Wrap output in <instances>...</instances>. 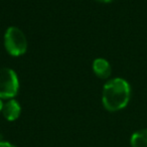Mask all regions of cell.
I'll use <instances>...</instances> for the list:
<instances>
[{
	"instance_id": "obj_5",
	"label": "cell",
	"mask_w": 147,
	"mask_h": 147,
	"mask_svg": "<svg viewBox=\"0 0 147 147\" xmlns=\"http://www.w3.org/2000/svg\"><path fill=\"white\" fill-rule=\"evenodd\" d=\"M92 69L95 75L98 78L103 79V80L108 79L111 76V71H112L110 63L107 59H102V57H98V59H94Z\"/></svg>"
},
{
	"instance_id": "obj_9",
	"label": "cell",
	"mask_w": 147,
	"mask_h": 147,
	"mask_svg": "<svg viewBox=\"0 0 147 147\" xmlns=\"http://www.w3.org/2000/svg\"><path fill=\"white\" fill-rule=\"evenodd\" d=\"M2 108H3V102H2V99H0V113L2 112Z\"/></svg>"
},
{
	"instance_id": "obj_6",
	"label": "cell",
	"mask_w": 147,
	"mask_h": 147,
	"mask_svg": "<svg viewBox=\"0 0 147 147\" xmlns=\"http://www.w3.org/2000/svg\"><path fill=\"white\" fill-rule=\"evenodd\" d=\"M130 144L132 147H147V129H141L133 133Z\"/></svg>"
},
{
	"instance_id": "obj_8",
	"label": "cell",
	"mask_w": 147,
	"mask_h": 147,
	"mask_svg": "<svg viewBox=\"0 0 147 147\" xmlns=\"http://www.w3.org/2000/svg\"><path fill=\"white\" fill-rule=\"evenodd\" d=\"M95 1H97L99 3H110L112 1H114V0H95Z\"/></svg>"
},
{
	"instance_id": "obj_4",
	"label": "cell",
	"mask_w": 147,
	"mask_h": 147,
	"mask_svg": "<svg viewBox=\"0 0 147 147\" xmlns=\"http://www.w3.org/2000/svg\"><path fill=\"white\" fill-rule=\"evenodd\" d=\"M2 115L7 121H15L21 114V107L19 103L14 99H9L6 103H3Z\"/></svg>"
},
{
	"instance_id": "obj_1",
	"label": "cell",
	"mask_w": 147,
	"mask_h": 147,
	"mask_svg": "<svg viewBox=\"0 0 147 147\" xmlns=\"http://www.w3.org/2000/svg\"><path fill=\"white\" fill-rule=\"evenodd\" d=\"M131 97L129 83L122 78L107 81L102 91V104L109 112H117L128 105Z\"/></svg>"
},
{
	"instance_id": "obj_7",
	"label": "cell",
	"mask_w": 147,
	"mask_h": 147,
	"mask_svg": "<svg viewBox=\"0 0 147 147\" xmlns=\"http://www.w3.org/2000/svg\"><path fill=\"white\" fill-rule=\"evenodd\" d=\"M0 147H16L12 143L7 142V141H0Z\"/></svg>"
},
{
	"instance_id": "obj_3",
	"label": "cell",
	"mask_w": 147,
	"mask_h": 147,
	"mask_svg": "<svg viewBox=\"0 0 147 147\" xmlns=\"http://www.w3.org/2000/svg\"><path fill=\"white\" fill-rule=\"evenodd\" d=\"M19 90L17 74L10 67L0 69V99H13Z\"/></svg>"
},
{
	"instance_id": "obj_2",
	"label": "cell",
	"mask_w": 147,
	"mask_h": 147,
	"mask_svg": "<svg viewBox=\"0 0 147 147\" xmlns=\"http://www.w3.org/2000/svg\"><path fill=\"white\" fill-rule=\"evenodd\" d=\"M3 42L6 51L12 57H20L27 51V39L24 32L16 26H9L5 30Z\"/></svg>"
}]
</instances>
